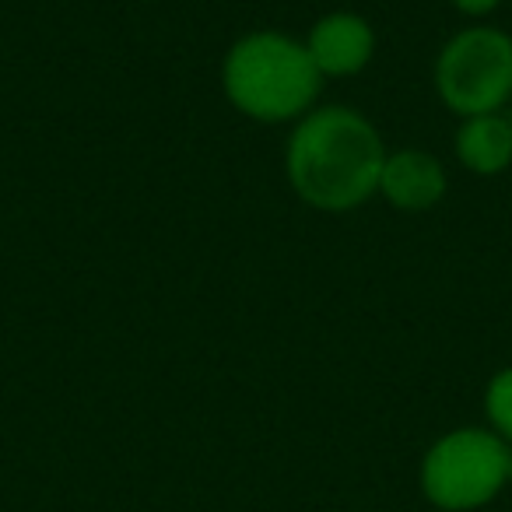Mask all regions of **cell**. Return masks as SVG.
<instances>
[{"label":"cell","mask_w":512,"mask_h":512,"mask_svg":"<svg viewBox=\"0 0 512 512\" xmlns=\"http://www.w3.org/2000/svg\"><path fill=\"white\" fill-rule=\"evenodd\" d=\"M456 151L470 172H481V176L502 172L512 162V123L495 113L470 116L460 130Z\"/></svg>","instance_id":"7"},{"label":"cell","mask_w":512,"mask_h":512,"mask_svg":"<svg viewBox=\"0 0 512 512\" xmlns=\"http://www.w3.org/2000/svg\"><path fill=\"white\" fill-rule=\"evenodd\" d=\"M442 102L463 116L495 113L512 95V39L495 29L460 32L439 57Z\"/></svg>","instance_id":"4"},{"label":"cell","mask_w":512,"mask_h":512,"mask_svg":"<svg viewBox=\"0 0 512 512\" xmlns=\"http://www.w3.org/2000/svg\"><path fill=\"white\" fill-rule=\"evenodd\" d=\"M379 190L393 207L404 211H425L446 193V172L425 151H400L390 155L379 176Z\"/></svg>","instance_id":"6"},{"label":"cell","mask_w":512,"mask_h":512,"mask_svg":"<svg viewBox=\"0 0 512 512\" xmlns=\"http://www.w3.org/2000/svg\"><path fill=\"white\" fill-rule=\"evenodd\" d=\"M484 407H488V418H491V425H495L498 439H512V369L498 372V376L491 379Z\"/></svg>","instance_id":"8"},{"label":"cell","mask_w":512,"mask_h":512,"mask_svg":"<svg viewBox=\"0 0 512 512\" xmlns=\"http://www.w3.org/2000/svg\"><path fill=\"white\" fill-rule=\"evenodd\" d=\"M509 449L505 439L481 428L449 432L428 449L421 467V488L439 509L467 512L491 502L509 481Z\"/></svg>","instance_id":"3"},{"label":"cell","mask_w":512,"mask_h":512,"mask_svg":"<svg viewBox=\"0 0 512 512\" xmlns=\"http://www.w3.org/2000/svg\"><path fill=\"white\" fill-rule=\"evenodd\" d=\"M509 481H512V456H509Z\"/></svg>","instance_id":"10"},{"label":"cell","mask_w":512,"mask_h":512,"mask_svg":"<svg viewBox=\"0 0 512 512\" xmlns=\"http://www.w3.org/2000/svg\"><path fill=\"white\" fill-rule=\"evenodd\" d=\"M372 29L358 15H327L309 36V57L320 74H355L372 57Z\"/></svg>","instance_id":"5"},{"label":"cell","mask_w":512,"mask_h":512,"mask_svg":"<svg viewBox=\"0 0 512 512\" xmlns=\"http://www.w3.org/2000/svg\"><path fill=\"white\" fill-rule=\"evenodd\" d=\"M453 4L463 11V15H488L498 0H453Z\"/></svg>","instance_id":"9"},{"label":"cell","mask_w":512,"mask_h":512,"mask_svg":"<svg viewBox=\"0 0 512 512\" xmlns=\"http://www.w3.org/2000/svg\"><path fill=\"white\" fill-rule=\"evenodd\" d=\"M320 71L306 46L295 39L260 32L228 53L225 92L246 116L256 120H292L313 102Z\"/></svg>","instance_id":"2"},{"label":"cell","mask_w":512,"mask_h":512,"mask_svg":"<svg viewBox=\"0 0 512 512\" xmlns=\"http://www.w3.org/2000/svg\"><path fill=\"white\" fill-rule=\"evenodd\" d=\"M383 144L351 109H320L288 144V176L299 197L323 211H348L379 190Z\"/></svg>","instance_id":"1"}]
</instances>
